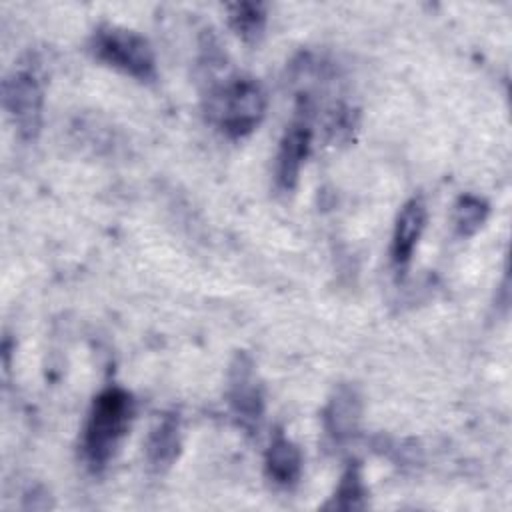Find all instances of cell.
<instances>
[{"label": "cell", "instance_id": "obj_1", "mask_svg": "<svg viewBox=\"0 0 512 512\" xmlns=\"http://www.w3.org/2000/svg\"><path fill=\"white\" fill-rule=\"evenodd\" d=\"M134 414V396L120 386H108L94 396L80 442L82 458L90 470L100 472L114 460L132 426Z\"/></svg>", "mask_w": 512, "mask_h": 512}, {"label": "cell", "instance_id": "obj_2", "mask_svg": "<svg viewBox=\"0 0 512 512\" xmlns=\"http://www.w3.org/2000/svg\"><path fill=\"white\" fill-rule=\"evenodd\" d=\"M266 104V92L254 76L232 74L208 90L204 112L224 136L238 140L258 128Z\"/></svg>", "mask_w": 512, "mask_h": 512}, {"label": "cell", "instance_id": "obj_3", "mask_svg": "<svg viewBox=\"0 0 512 512\" xmlns=\"http://www.w3.org/2000/svg\"><path fill=\"white\" fill-rule=\"evenodd\" d=\"M90 48L96 60L138 82H154L158 76L150 42L134 30L112 24L100 26L90 40Z\"/></svg>", "mask_w": 512, "mask_h": 512}, {"label": "cell", "instance_id": "obj_4", "mask_svg": "<svg viewBox=\"0 0 512 512\" xmlns=\"http://www.w3.org/2000/svg\"><path fill=\"white\" fill-rule=\"evenodd\" d=\"M2 104L20 138L36 140L42 128L44 86L36 62L20 64L2 82Z\"/></svg>", "mask_w": 512, "mask_h": 512}, {"label": "cell", "instance_id": "obj_5", "mask_svg": "<svg viewBox=\"0 0 512 512\" xmlns=\"http://www.w3.org/2000/svg\"><path fill=\"white\" fill-rule=\"evenodd\" d=\"M312 102L310 98L300 100V116L294 118L278 144L274 162V184L278 192H292L300 180L302 166L312 148V126H310Z\"/></svg>", "mask_w": 512, "mask_h": 512}, {"label": "cell", "instance_id": "obj_6", "mask_svg": "<svg viewBox=\"0 0 512 512\" xmlns=\"http://www.w3.org/2000/svg\"><path fill=\"white\" fill-rule=\"evenodd\" d=\"M228 406L236 424L254 434L264 416V392L254 374V362L246 354H236L228 374Z\"/></svg>", "mask_w": 512, "mask_h": 512}, {"label": "cell", "instance_id": "obj_7", "mask_svg": "<svg viewBox=\"0 0 512 512\" xmlns=\"http://www.w3.org/2000/svg\"><path fill=\"white\" fill-rule=\"evenodd\" d=\"M426 226V204L414 196L400 208L390 240V262L398 272H404L414 256L420 236Z\"/></svg>", "mask_w": 512, "mask_h": 512}, {"label": "cell", "instance_id": "obj_8", "mask_svg": "<svg viewBox=\"0 0 512 512\" xmlns=\"http://www.w3.org/2000/svg\"><path fill=\"white\" fill-rule=\"evenodd\" d=\"M360 418H362L360 392L356 390V386L340 384L330 396L322 412L324 432L330 436L332 442L342 444L358 432Z\"/></svg>", "mask_w": 512, "mask_h": 512}, {"label": "cell", "instance_id": "obj_9", "mask_svg": "<svg viewBox=\"0 0 512 512\" xmlns=\"http://www.w3.org/2000/svg\"><path fill=\"white\" fill-rule=\"evenodd\" d=\"M302 452L300 448L284 436L282 430L274 432L266 454H264V470L272 484L278 488H294L302 476Z\"/></svg>", "mask_w": 512, "mask_h": 512}, {"label": "cell", "instance_id": "obj_10", "mask_svg": "<svg viewBox=\"0 0 512 512\" xmlns=\"http://www.w3.org/2000/svg\"><path fill=\"white\" fill-rule=\"evenodd\" d=\"M180 418L176 412L162 414L150 428L144 444L146 462L154 472H166L180 454Z\"/></svg>", "mask_w": 512, "mask_h": 512}, {"label": "cell", "instance_id": "obj_11", "mask_svg": "<svg viewBox=\"0 0 512 512\" xmlns=\"http://www.w3.org/2000/svg\"><path fill=\"white\" fill-rule=\"evenodd\" d=\"M368 506V488L364 484L362 468L358 462H350L342 472L338 486L330 500L324 504L326 510H364Z\"/></svg>", "mask_w": 512, "mask_h": 512}, {"label": "cell", "instance_id": "obj_12", "mask_svg": "<svg viewBox=\"0 0 512 512\" xmlns=\"http://www.w3.org/2000/svg\"><path fill=\"white\" fill-rule=\"evenodd\" d=\"M266 6L260 2H236L228 6V24L244 42H258L266 28Z\"/></svg>", "mask_w": 512, "mask_h": 512}, {"label": "cell", "instance_id": "obj_13", "mask_svg": "<svg viewBox=\"0 0 512 512\" xmlns=\"http://www.w3.org/2000/svg\"><path fill=\"white\" fill-rule=\"evenodd\" d=\"M488 212H490V208L484 198L474 196V194H462L456 200L454 212H452V222H454L456 234L462 238L476 234L480 230V226L486 222Z\"/></svg>", "mask_w": 512, "mask_h": 512}]
</instances>
